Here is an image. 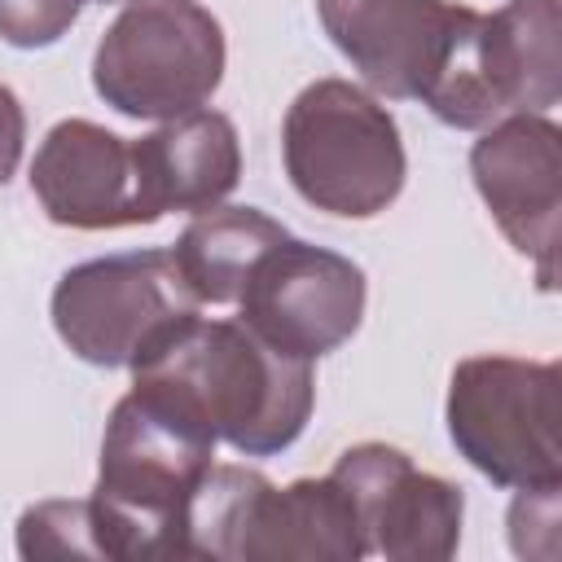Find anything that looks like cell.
I'll return each instance as SVG.
<instances>
[{"label": "cell", "mask_w": 562, "mask_h": 562, "mask_svg": "<svg viewBox=\"0 0 562 562\" xmlns=\"http://www.w3.org/2000/svg\"><path fill=\"white\" fill-rule=\"evenodd\" d=\"M558 364L522 356H470L452 369L443 422L452 448L496 487L562 483Z\"/></svg>", "instance_id": "cell-5"}, {"label": "cell", "mask_w": 562, "mask_h": 562, "mask_svg": "<svg viewBox=\"0 0 562 562\" xmlns=\"http://www.w3.org/2000/svg\"><path fill=\"white\" fill-rule=\"evenodd\" d=\"M97 4H119V0H97ZM127 4H132V0H127Z\"/></svg>", "instance_id": "cell-18"}, {"label": "cell", "mask_w": 562, "mask_h": 562, "mask_svg": "<svg viewBox=\"0 0 562 562\" xmlns=\"http://www.w3.org/2000/svg\"><path fill=\"white\" fill-rule=\"evenodd\" d=\"M132 386L180 408L241 457L285 452L316 404L312 360H294L241 321L180 316L136 364Z\"/></svg>", "instance_id": "cell-1"}, {"label": "cell", "mask_w": 562, "mask_h": 562, "mask_svg": "<svg viewBox=\"0 0 562 562\" xmlns=\"http://www.w3.org/2000/svg\"><path fill=\"white\" fill-rule=\"evenodd\" d=\"M329 44L391 101H422L443 66L461 4L448 0H316Z\"/></svg>", "instance_id": "cell-11"}, {"label": "cell", "mask_w": 562, "mask_h": 562, "mask_svg": "<svg viewBox=\"0 0 562 562\" xmlns=\"http://www.w3.org/2000/svg\"><path fill=\"white\" fill-rule=\"evenodd\" d=\"M285 237L290 228L259 206H211L184 224L171 259L198 303H237L255 263Z\"/></svg>", "instance_id": "cell-14"}, {"label": "cell", "mask_w": 562, "mask_h": 562, "mask_svg": "<svg viewBox=\"0 0 562 562\" xmlns=\"http://www.w3.org/2000/svg\"><path fill=\"white\" fill-rule=\"evenodd\" d=\"M198 307L171 250H127L61 272L53 290V329L83 364L132 369Z\"/></svg>", "instance_id": "cell-7"}, {"label": "cell", "mask_w": 562, "mask_h": 562, "mask_svg": "<svg viewBox=\"0 0 562 562\" xmlns=\"http://www.w3.org/2000/svg\"><path fill=\"white\" fill-rule=\"evenodd\" d=\"M215 443L206 426L132 386L110 408L88 496L101 558H184L189 496L215 465Z\"/></svg>", "instance_id": "cell-2"}, {"label": "cell", "mask_w": 562, "mask_h": 562, "mask_svg": "<svg viewBox=\"0 0 562 562\" xmlns=\"http://www.w3.org/2000/svg\"><path fill=\"white\" fill-rule=\"evenodd\" d=\"M224 26L198 0H132L92 53V88L123 119H180L224 79Z\"/></svg>", "instance_id": "cell-6"}, {"label": "cell", "mask_w": 562, "mask_h": 562, "mask_svg": "<svg viewBox=\"0 0 562 562\" xmlns=\"http://www.w3.org/2000/svg\"><path fill=\"white\" fill-rule=\"evenodd\" d=\"M356 505L369 553L391 562H443L461 544L465 496L457 483L413 465L404 448L356 443L329 470Z\"/></svg>", "instance_id": "cell-9"}, {"label": "cell", "mask_w": 562, "mask_h": 562, "mask_svg": "<svg viewBox=\"0 0 562 562\" xmlns=\"http://www.w3.org/2000/svg\"><path fill=\"white\" fill-rule=\"evenodd\" d=\"M18 553L22 558H101L88 496L26 505L18 518Z\"/></svg>", "instance_id": "cell-15"}, {"label": "cell", "mask_w": 562, "mask_h": 562, "mask_svg": "<svg viewBox=\"0 0 562 562\" xmlns=\"http://www.w3.org/2000/svg\"><path fill=\"white\" fill-rule=\"evenodd\" d=\"M136 184L149 224L167 211H211L241 180V140L228 114L189 110L132 140Z\"/></svg>", "instance_id": "cell-13"}, {"label": "cell", "mask_w": 562, "mask_h": 562, "mask_svg": "<svg viewBox=\"0 0 562 562\" xmlns=\"http://www.w3.org/2000/svg\"><path fill=\"white\" fill-rule=\"evenodd\" d=\"M470 176L505 241L536 259L540 290H553L562 215V132L544 114H505L470 145Z\"/></svg>", "instance_id": "cell-10"}, {"label": "cell", "mask_w": 562, "mask_h": 562, "mask_svg": "<svg viewBox=\"0 0 562 562\" xmlns=\"http://www.w3.org/2000/svg\"><path fill=\"white\" fill-rule=\"evenodd\" d=\"M31 193L61 228L101 233L149 224L132 140L92 119H61L57 127H48L31 158Z\"/></svg>", "instance_id": "cell-12"}, {"label": "cell", "mask_w": 562, "mask_h": 562, "mask_svg": "<svg viewBox=\"0 0 562 562\" xmlns=\"http://www.w3.org/2000/svg\"><path fill=\"white\" fill-rule=\"evenodd\" d=\"M281 158L294 193L338 220L382 215L408 176L395 114L351 79H316L290 101Z\"/></svg>", "instance_id": "cell-3"}, {"label": "cell", "mask_w": 562, "mask_h": 562, "mask_svg": "<svg viewBox=\"0 0 562 562\" xmlns=\"http://www.w3.org/2000/svg\"><path fill=\"white\" fill-rule=\"evenodd\" d=\"M364 316V272L338 250L285 237L237 294V321L294 360L338 351Z\"/></svg>", "instance_id": "cell-8"}, {"label": "cell", "mask_w": 562, "mask_h": 562, "mask_svg": "<svg viewBox=\"0 0 562 562\" xmlns=\"http://www.w3.org/2000/svg\"><path fill=\"white\" fill-rule=\"evenodd\" d=\"M22 145H26V110H22L18 92L9 83H0V189L18 171Z\"/></svg>", "instance_id": "cell-17"}, {"label": "cell", "mask_w": 562, "mask_h": 562, "mask_svg": "<svg viewBox=\"0 0 562 562\" xmlns=\"http://www.w3.org/2000/svg\"><path fill=\"white\" fill-rule=\"evenodd\" d=\"M83 0H0V40L13 48H48L57 44Z\"/></svg>", "instance_id": "cell-16"}, {"label": "cell", "mask_w": 562, "mask_h": 562, "mask_svg": "<svg viewBox=\"0 0 562 562\" xmlns=\"http://www.w3.org/2000/svg\"><path fill=\"white\" fill-rule=\"evenodd\" d=\"M558 40V0H509L496 13L461 4L448 57L422 105L457 132H483L505 114H544L562 97Z\"/></svg>", "instance_id": "cell-4"}]
</instances>
